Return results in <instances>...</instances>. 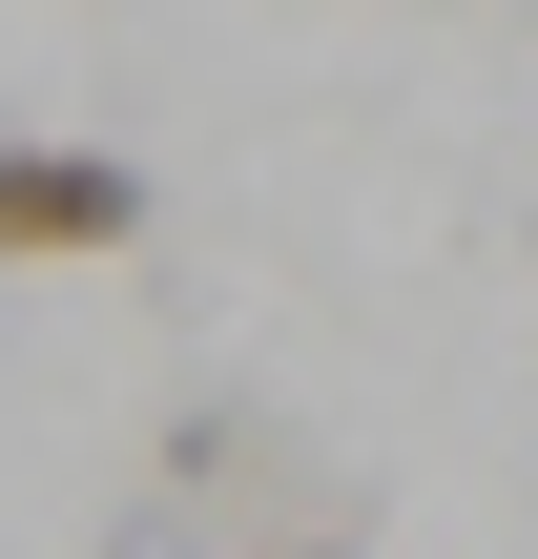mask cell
<instances>
[{
	"mask_svg": "<svg viewBox=\"0 0 538 559\" xmlns=\"http://www.w3.org/2000/svg\"><path fill=\"white\" fill-rule=\"evenodd\" d=\"M290 559H352V539H290Z\"/></svg>",
	"mask_w": 538,
	"mask_h": 559,
	"instance_id": "7a4b0ae2",
	"label": "cell"
},
{
	"mask_svg": "<svg viewBox=\"0 0 538 559\" xmlns=\"http://www.w3.org/2000/svg\"><path fill=\"white\" fill-rule=\"evenodd\" d=\"M124 228H145V166H124V145L0 124V270H83V249H124Z\"/></svg>",
	"mask_w": 538,
	"mask_h": 559,
	"instance_id": "6da1fadb",
	"label": "cell"
}]
</instances>
